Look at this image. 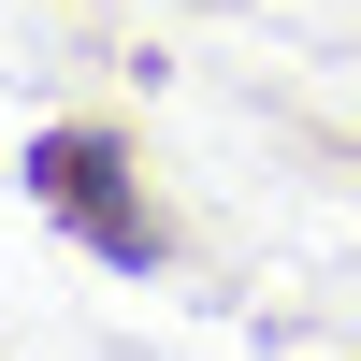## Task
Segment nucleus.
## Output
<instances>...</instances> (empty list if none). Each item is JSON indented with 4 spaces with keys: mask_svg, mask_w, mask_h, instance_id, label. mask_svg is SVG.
<instances>
[{
    "mask_svg": "<svg viewBox=\"0 0 361 361\" xmlns=\"http://www.w3.org/2000/svg\"><path fill=\"white\" fill-rule=\"evenodd\" d=\"M29 188H44L58 217H87L102 260H159V231L116 202V145H102V130H44V145H29Z\"/></svg>",
    "mask_w": 361,
    "mask_h": 361,
    "instance_id": "obj_1",
    "label": "nucleus"
}]
</instances>
